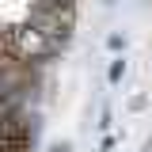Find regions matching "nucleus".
I'll return each mask as SVG.
<instances>
[{
  "instance_id": "nucleus-3",
  "label": "nucleus",
  "mask_w": 152,
  "mask_h": 152,
  "mask_svg": "<svg viewBox=\"0 0 152 152\" xmlns=\"http://www.w3.org/2000/svg\"><path fill=\"white\" fill-rule=\"evenodd\" d=\"M0 141H27V129L19 126L15 114H0Z\"/></svg>"
},
{
  "instance_id": "nucleus-5",
  "label": "nucleus",
  "mask_w": 152,
  "mask_h": 152,
  "mask_svg": "<svg viewBox=\"0 0 152 152\" xmlns=\"http://www.w3.org/2000/svg\"><path fill=\"white\" fill-rule=\"evenodd\" d=\"M53 152H69V148H65V145H57V148H53Z\"/></svg>"
},
{
  "instance_id": "nucleus-1",
  "label": "nucleus",
  "mask_w": 152,
  "mask_h": 152,
  "mask_svg": "<svg viewBox=\"0 0 152 152\" xmlns=\"http://www.w3.org/2000/svg\"><path fill=\"white\" fill-rule=\"evenodd\" d=\"M4 46H8V50H12L19 61H50V57H57V50H61V42H53L50 34L34 31L31 23H23V27H12Z\"/></svg>"
},
{
  "instance_id": "nucleus-2",
  "label": "nucleus",
  "mask_w": 152,
  "mask_h": 152,
  "mask_svg": "<svg viewBox=\"0 0 152 152\" xmlns=\"http://www.w3.org/2000/svg\"><path fill=\"white\" fill-rule=\"evenodd\" d=\"M27 23L34 27V31H42V34H50L53 42H69L72 38V27H76V12L72 8H31L27 12Z\"/></svg>"
},
{
  "instance_id": "nucleus-4",
  "label": "nucleus",
  "mask_w": 152,
  "mask_h": 152,
  "mask_svg": "<svg viewBox=\"0 0 152 152\" xmlns=\"http://www.w3.org/2000/svg\"><path fill=\"white\" fill-rule=\"evenodd\" d=\"M122 72H126V61H110V84H118V80H122Z\"/></svg>"
}]
</instances>
